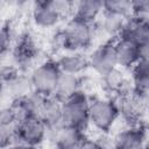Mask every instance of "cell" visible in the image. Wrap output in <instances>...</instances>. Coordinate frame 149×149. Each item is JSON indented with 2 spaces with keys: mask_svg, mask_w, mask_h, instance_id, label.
Instances as JSON below:
<instances>
[{
  "mask_svg": "<svg viewBox=\"0 0 149 149\" xmlns=\"http://www.w3.org/2000/svg\"><path fill=\"white\" fill-rule=\"evenodd\" d=\"M93 26L71 19L64 29L55 36L56 45L68 52H78L90 47L93 38Z\"/></svg>",
  "mask_w": 149,
  "mask_h": 149,
  "instance_id": "1",
  "label": "cell"
},
{
  "mask_svg": "<svg viewBox=\"0 0 149 149\" xmlns=\"http://www.w3.org/2000/svg\"><path fill=\"white\" fill-rule=\"evenodd\" d=\"M90 100L81 91L62 101V126L85 130L88 125Z\"/></svg>",
  "mask_w": 149,
  "mask_h": 149,
  "instance_id": "2",
  "label": "cell"
},
{
  "mask_svg": "<svg viewBox=\"0 0 149 149\" xmlns=\"http://www.w3.org/2000/svg\"><path fill=\"white\" fill-rule=\"evenodd\" d=\"M62 76V71L55 59H48L41 63L30 74V83L33 87V92L47 98L52 97L59 78Z\"/></svg>",
  "mask_w": 149,
  "mask_h": 149,
  "instance_id": "3",
  "label": "cell"
},
{
  "mask_svg": "<svg viewBox=\"0 0 149 149\" xmlns=\"http://www.w3.org/2000/svg\"><path fill=\"white\" fill-rule=\"evenodd\" d=\"M74 2L69 1H36L33 6V20L41 28L55 27L64 15L73 12Z\"/></svg>",
  "mask_w": 149,
  "mask_h": 149,
  "instance_id": "4",
  "label": "cell"
},
{
  "mask_svg": "<svg viewBox=\"0 0 149 149\" xmlns=\"http://www.w3.org/2000/svg\"><path fill=\"white\" fill-rule=\"evenodd\" d=\"M119 116V108L114 100L95 99L90 101L88 123L101 133H108Z\"/></svg>",
  "mask_w": 149,
  "mask_h": 149,
  "instance_id": "5",
  "label": "cell"
},
{
  "mask_svg": "<svg viewBox=\"0 0 149 149\" xmlns=\"http://www.w3.org/2000/svg\"><path fill=\"white\" fill-rule=\"evenodd\" d=\"M47 132L48 129L40 118L26 116L16 125L15 141H17V143L36 148L45 139Z\"/></svg>",
  "mask_w": 149,
  "mask_h": 149,
  "instance_id": "6",
  "label": "cell"
},
{
  "mask_svg": "<svg viewBox=\"0 0 149 149\" xmlns=\"http://www.w3.org/2000/svg\"><path fill=\"white\" fill-rule=\"evenodd\" d=\"M88 66L101 77L116 70L118 61L115 55L114 42H105L92 51L88 56Z\"/></svg>",
  "mask_w": 149,
  "mask_h": 149,
  "instance_id": "7",
  "label": "cell"
},
{
  "mask_svg": "<svg viewBox=\"0 0 149 149\" xmlns=\"http://www.w3.org/2000/svg\"><path fill=\"white\" fill-rule=\"evenodd\" d=\"M10 52L14 62L19 66L28 68L37 57L38 48L33 35L28 31H23L14 40Z\"/></svg>",
  "mask_w": 149,
  "mask_h": 149,
  "instance_id": "8",
  "label": "cell"
},
{
  "mask_svg": "<svg viewBox=\"0 0 149 149\" xmlns=\"http://www.w3.org/2000/svg\"><path fill=\"white\" fill-rule=\"evenodd\" d=\"M126 37L135 42L141 49L149 50V21L148 19H140L130 16L126 20L118 37Z\"/></svg>",
  "mask_w": 149,
  "mask_h": 149,
  "instance_id": "9",
  "label": "cell"
},
{
  "mask_svg": "<svg viewBox=\"0 0 149 149\" xmlns=\"http://www.w3.org/2000/svg\"><path fill=\"white\" fill-rule=\"evenodd\" d=\"M115 55L118 65L132 69L142 57H148V50L141 49L135 42L126 38V37H118L114 42Z\"/></svg>",
  "mask_w": 149,
  "mask_h": 149,
  "instance_id": "10",
  "label": "cell"
},
{
  "mask_svg": "<svg viewBox=\"0 0 149 149\" xmlns=\"http://www.w3.org/2000/svg\"><path fill=\"white\" fill-rule=\"evenodd\" d=\"M147 127L139 125L119 133L114 139L113 149H146Z\"/></svg>",
  "mask_w": 149,
  "mask_h": 149,
  "instance_id": "11",
  "label": "cell"
},
{
  "mask_svg": "<svg viewBox=\"0 0 149 149\" xmlns=\"http://www.w3.org/2000/svg\"><path fill=\"white\" fill-rule=\"evenodd\" d=\"M133 90L132 93L144 102L148 98L149 92V58L142 57L132 68Z\"/></svg>",
  "mask_w": 149,
  "mask_h": 149,
  "instance_id": "12",
  "label": "cell"
},
{
  "mask_svg": "<svg viewBox=\"0 0 149 149\" xmlns=\"http://www.w3.org/2000/svg\"><path fill=\"white\" fill-rule=\"evenodd\" d=\"M116 105L119 108V114L129 123V127L142 125V101L133 93L121 95L120 102H116Z\"/></svg>",
  "mask_w": 149,
  "mask_h": 149,
  "instance_id": "13",
  "label": "cell"
},
{
  "mask_svg": "<svg viewBox=\"0 0 149 149\" xmlns=\"http://www.w3.org/2000/svg\"><path fill=\"white\" fill-rule=\"evenodd\" d=\"M62 102L57 100L55 97L44 98L38 118L43 121L48 130L57 128V130L62 127Z\"/></svg>",
  "mask_w": 149,
  "mask_h": 149,
  "instance_id": "14",
  "label": "cell"
},
{
  "mask_svg": "<svg viewBox=\"0 0 149 149\" xmlns=\"http://www.w3.org/2000/svg\"><path fill=\"white\" fill-rule=\"evenodd\" d=\"M101 13H102V1L83 0L79 2H74L73 14L71 19L86 24H94Z\"/></svg>",
  "mask_w": 149,
  "mask_h": 149,
  "instance_id": "15",
  "label": "cell"
},
{
  "mask_svg": "<svg viewBox=\"0 0 149 149\" xmlns=\"http://www.w3.org/2000/svg\"><path fill=\"white\" fill-rule=\"evenodd\" d=\"M57 64L62 73L79 76L83 71L88 68V57H86L80 51L68 52L57 59Z\"/></svg>",
  "mask_w": 149,
  "mask_h": 149,
  "instance_id": "16",
  "label": "cell"
},
{
  "mask_svg": "<svg viewBox=\"0 0 149 149\" xmlns=\"http://www.w3.org/2000/svg\"><path fill=\"white\" fill-rule=\"evenodd\" d=\"M85 139L84 130L62 126L56 133L55 149H78Z\"/></svg>",
  "mask_w": 149,
  "mask_h": 149,
  "instance_id": "17",
  "label": "cell"
},
{
  "mask_svg": "<svg viewBox=\"0 0 149 149\" xmlns=\"http://www.w3.org/2000/svg\"><path fill=\"white\" fill-rule=\"evenodd\" d=\"M79 86H80L79 76L62 73L59 81L57 84L56 91H55L52 97H55L57 100H59L62 102V101L66 100L68 98H70L71 95H73L76 92L80 91Z\"/></svg>",
  "mask_w": 149,
  "mask_h": 149,
  "instance_id": "18",
  "label": "cell"
},
{
  "mask_svg": "<svg viewBox=\"0 0 149 149\" xmlns=\"http://www.w3.org/2000/svg\"><path fill=\"white\" fill-rule=\"evenodd\" d=\"M14 43L13 29L9 21L3 22L0 26V62L12 51Z\"/></svg>",
  "mask_w": 149,
  "mask_h": 149,
  "instance_id": "19",
  "label": "cell"
},
{
  "mask_svg": "<svg viewBox=\"0 0 149 149\" xmlns=\"http://www.w3.org/2000/svg\"><path fill=\"white\" fill-rule=\"evenodd\" d=\"M104 19H102V28L106 30L108 34L112 35H119L126 20L129 17L116 15V14H109V13H101Z\"/></svg>",
  "mask_w": 149,
  "mask_h": 149,
  "instance_id": "20",
  "label": "cell"
},
{
  "mask_svg": "<svg viewBox=\"0 0 149 149\" xmlns=\"http://www.w3.org/2000/svg\"><path fill=\"white\" fill-rule=\"evenodd\" d=\"M102 13L116 14L128 17L130 15V1H126V0L102 1Z\"/></svg>",
  "mask_w": 149,
  "mask_h": 149,
  "instance_id": "21",
  "label": "cell"
},
{
  "mask_svg": "<svg viewBox=\"0 0 149 149\" xmlns=\"http://www.w3.org/2000/svg\"><path fill=\"white\" fill-rule=\"evenodd\" d=\"M149 15V1L148 0H137L130 1V16L148 19Z\"/></svg>",
  "mask_w": 149,
  "mask_h": 149,
  "instance_id": "22",
  "label": "cell"
},
{
  "mask_svg": "<svg viewBox=\"0 0 149 149\" xmlns=\"http://www.w3.org/2000/svg\"><path fill=\"white\" fill-rule=\"evenodd\" d=\"M102 78L105 79V83H106L107 88H109L112 91H119V90H121V86L123 84V79H122V76H120L116 70L112 71L111 73H108L106 76H104Z\"/></svg>",
  "mask_w": 149,
  "mask_h": 149,
  "instance_id": "23",
  "label": "cell"
},
{
  "mask_svg": "<svg viewBox=\"0 0 149 149\" xmlns=\"http://www.w3.org/2000/svg\"><path fill=\"white\" fill-rule=\"evenodd\" d=\"M78 149H105V148L97 141H93V140H90V139H85L81 142V144L79 146Z\"/></svg>",
  "mask_w": 149,
  "mask_h": 149,
  "instance_id": "24",
  "label": "cell"
},
{
  "mask_svg": "<svg viewBox=\"0 0 149 149\" xmlns=\"http://www.w3.org/2000/svg\"><path fill=\"white\" fill-rule=\"evenodd\" d=\"M6 149H36V148L28 147V146H24V144H21V143H15V144H12V146L7 147Z\"/></svg>",
  "mask_w": 149,
  "mask_h": 149,
  "instance_id": "25",
  "label": "cell"
},
{
  "mask_svg": "<svg viewBox=\"0 0 149 149\" xmlns=\"http://www.w3.org/2000/svg\"><path fill=\"white\" fill-rule=\"evenodd\" d=\"M1 88H2V84L0 83V92H1Z\"/></svg>",
  "mask_w": 149,
  "mask_h": 149,
  "instance_id": "26",
  "label": "cell"
}]
</instances>
